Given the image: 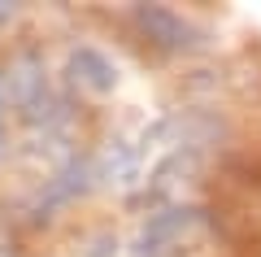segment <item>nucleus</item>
I'll return each instance as SVG.
<instances>
[{
	"mask_svg": "<svg viewBox=\"0 0 261 257\" xmlns=\"http://www.w3.org/2000/svg\"><path fill=\"white\" fill-rule=\"evenodd\" d=\"M196 231H200V209H166L144 227L135 257H174Z\"/></svg>",
	"mask_w": 261,
	"mask_h": 257,
	"instance_id": "7ed1b4c3",
	"label": "nucleus"
},
{
	"mask_svg": "<svg viewBox=\"0 0 261 257\" xmlns=\"http://www.w3.org/2000/svg\"><path fill=\"white\" fill-rule=\"evenodd\" d=\"M13 18H18V9H13V5H5V0H0V27H9Z\"/></svg>",
	"mask_w": 261,
	"mask_h": 257,
	"instance_id": "423d86ee",
	"label": "nucleus"
},
{
	"mask_svg": "<svg viewBox=\"0 0 261 257\" xmlns=\"http://www.w3.org/2000/svg\"><path fill=\"white\" fill-rule=\"evenodd\" d=\"M9 148V101H5V83H0V157Z\"/></svg>",
	"mask_w": 261,
	"mask_h": 257,
	"instance_id": "39448f33",
	"label": "nucleus"
},
{
	"mask_svg": "<svg viewBox=\"0 0 261 257\" xmlns=\"http://www.w3.org/2000/svg\"><path fill=\"white\" fill-rule=\"evenodd\" d=\"M130 27L144 35V44L161 48V53H192V48L205 44V31L170 5H135Z\"/></svg>",
	"mask_w": 261,
	"mask_h": 257,
	"instance_id": "f03ea898",
	"label": "nucleus"
},
{
	"mask_svg": "<svg viewBox=\"0 0 261 257\" xmlns=\"http://www.w3.org/2000/svg\"><path fill=\"white\" fill-rule=\"evenodd\" d=\"M5 101L9 109L27 122V131L44 144H65V131H70V101L57 87V79L48 74V65L39 61L35 53H18L5 74Z\"/></svg>",
	"mask_w": 261,
	"mask_h": 257,
	"instance_id": "f257e3e1",
	"label": "nucleus"
},
{
	"mask_svg": "<svg viewBox=\"0 0 261 257\" xmlns=\"http://www.w3.org/2000/svg\"><path fill=\"white\" fill-rule=\"evenodd\" d=\"M65 83L83 96H109L118 87V65L100 53L96 44H79L65 57Z\"/></svg>",
	"mask_w": 261,
	"mask_h": 257,
	"instance_id": "20e7f679",
	"label": "nucleus"
}]
</instances>
